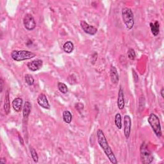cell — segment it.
<instances>
[{
	"label": "cell",
	"instance_id": "obj_1",
	"mask_svg": "<svg viewBox=\"0 0 164 164\" xmlns=\"http://www.w3.org/2000/svg\"><path fill=\"white\" fill-rule=\"evenodd\" d=\"M97 138H98V142L99 146L101 149L105 153L106 156L108 157L110 162L113 164H117L118 163L115 154L112 151L110 146L109 145L108 141L105 136L104 133L101 130V129H98L97 131Z\"/></svg>",
	"mask_w": 164,
	"mask_h": 164
},
{
	"label": "cell",
	"instance_id": "obj_2",
	"mask_svg": "<svg viewBox=\"0 0 164 164\" xmlns=\"http://www.w3.org/2000/svg\"><path fill=\"white\" fill-rule=\"evenodd\" d=\"M36 56V53L27 50H14L11 53L12 58L17 62L29 60L34 58Z\"/></svg>",
	"mask_w": 164,
	"mask_h": 164
},
{
	"label": "cell",
	"instance_id": "obj_3",
	"mask_svg": "<svg viewBox=\"0 0 164 164\" xmlns=\"http://www.w3.org/2000/svg\"><path fill=\"white\" fill-rule=\"evenodd\" d=\"M122 18L126 28L132 30L134 26V15L131 8L124 7L122 9Z\"/></svg>",
	"mask_w": 164,
	"mask_h": 164
},
{
	"label": "cell",
	"instance_id": "obj_4",
	"mask_svg": "<svg viewBox=\"0 0 164 164\" xmlns=\"http://www.w3.org/2000/svg\"><path fill=\"white\" fill-rule=\"evenodd\" d=\"M148 120L155 135H156L158 138L161 137L162 135V128L158 117L156 114L151 113L149 115Z\"/></svg>",
	"mask_w": 164,
	"mask_h": 164
},
{
	"label": "cell",
	"instance_id": "obj_5",
	"mask_svg": "<svg viewBox=\"0 0 164 164\" xmlns=\"http://www.w3.org/2000/svg\"><path fill=\"white\" fill-rule=\"evenodd\" d=\"M141 153V160L144 164H150L153 161L154 157L150 150L149 149L148 145L144 142L141 144L140 148Z\"/></svg>",
	"mask_w": 164,
	"mask_h": 164
},
{
	"label": "cell",
	"instance_id": "obj_6",
	"mask_svg": "<svg viewBox=\"0 0 164 164\" xmlns=\"http://www.w3.org/2000/svg\"><path fill=\"white\" fill-rule=\"evenodd\" d=\"M23 24L27 30L32 31L36 27V22L33 16L30 14H27L23 18Z\"/></svg>",
	"mask_w": 164,
	"mask_h": 164
},
{
	"label": "cell",
	"instance_id": "obj_7",
	"mask_svg": "<svg viewBox=\"0 0 164 164\" xmlns=\"http://www.w3.org/2000/svg\"><path fill=\"white\" fill-rule=\"evenodd\" d=\"M80 26L82 30L90 36H94L98 32L97 28L94 27V26L89 24L87 22L85 21H82L80 22Z\"/></svg>",
	"mask_w": 164,
	"mask_h": 164
},
{
	"label": "cell",
	"instance_id": "obj_8",
	"mask_svg": "<svg viewBox=\"0 0 164 164\" xmlns=\"http://www.w3.org/2000/svg\"><path fill=\"white\" fill-rule=\"evenodd\" d=\"M132 120L129 116H125L124 117V134L126 139H129L131 133Z\"/></svg>",
	"mask_w": 164,
	"mask_h": 164
},
{
	"label": "cell",
	"instance_id": "obj_9",
	"mask_svg": "<svg viewBox=\"0 0 164 164\" xmlns=\"http://www.w3.org/2000/svg\"><path fill=\"white\" fill-rule=\"evenodd\" d=\"M37 103L39 104V105L42 108H44V109H47V110L50 109V105L47 99V97L44 94H43V93L40 94L37 97Z\"/></svg>",
	"mask_w": 164,
	"mask_h": 164
},
{
	"label": "cell",
	"instance_id": "obj_10",
	"mask_svg": "<svg viewBox=\"0 0 164 164\" xmlns=\"http://www.w3.org/2000/svg\"><path fill=\"white\" fill-rule=\"evenodd\" d=\"M42 65H43L42 60L39 59L33 60V61L30 62L27 64L28 68L32 71H37L39 70L42 67Z\"/></svg>",
	"mask_w": 164,
	"mask_h": 164
},
{
	"label": "cell",
	"instance_id": "obj_11",
	"mask_svg": "<svg viewBox=\"0 0 164 164\" xmlns=\"http://www.w3.org/2000/svg\"><path fill=\"white\" fill-rule=\"evenodd\" d=\"M125 103H124V91L122 87H120L119 92H118V98H117V107L119 110H123L124 108Z\"/></svg>",
	"mask_w": 164,
	"mask_h": 164
},
{
	"label": "cell",
	"instance_id": "obj_12",
	"mask_svg": "<svg viewBox=\"0 0 164 164\" xmlns=\"http://www.w3.org/2000/svg\"><path fill=\"white\" fill-rule=\"evenodd\" d=\"M110 76L111 82L114 84H117L119 80V76L117 69L115 66L111 65L110 70Z\"/></svg>",
	"mask_w": 164,
	"mask_h": 164
},
{
	"label": "cell",
	"instance_id": "obj_13",
	"mask_svg": "<svg viewBox=\"0 0 164 164\" xmlns=\"http://www.w3.org/2000/svg\"><path fill=\"white\" fill-rule=\"evenodd\" d=\"M23 103V101L21 98H15L12 103V106L14 111H15L16 112L21 111L22 110Z\"/></svg>",
	"mask_w": 164,
	"mask_h": 164
},
{
	"label": "cell",
	"instance_id": "obj_14",
	"mask_svg": "<svg viewBox=\"0 0 164 164\" xmlns=\"http://www.w3.org/2000/svg\"><path fill=\"white\" fill-rule=\"evenodd\" d=\"M32 104L30 101H26L23 107V116L24 119H27L30 114Z\"/></svg>",
	"mask_w": 164,
	"mask_h": 164
},
{
	"label": "cell",
	"instance_id": "obj_15",
	"mask_svg": "<svg viewBox=\"0 0 164 164\" xmlns=\"http://www.w3.org/2000/svg\"><path fill=\"white\" fill-rule=\"evenodd\" d=\"M150 28L153 35L154 36H158L160 32V23L158 21H156L154 23H150Z\"/></svg>",
	"mask_w": 164,
	"mask_h": 164
},
{
	"label": "cell",
	"instance_id": "obj_16",
	"mask_svg": "<svg viewBox=\"0 0 164 164\" xmlns=\"http://www.w3.org/2000/svg\"><path fill=\"white\" fill-rule=\"evenodd\" d=\"M10 96H9V92L8 90L6 91L5 97V101H4V110L5 111V114L7 115L10 113L11 111V108H10Z\"/></svg>",
	"mask_w": 164,
	"mask_h": 164
},
{
	"label": "cell",
	"instance_id": "obj_17",
	"mask_svg": "<svg viewBox=\"0 0 164 164\" xmlns=\"http://www.w3.org/2000/svg\"><path fill=\"white\" fill-rule=\"evenodd\" d=\"M64 51L67 53H71L74 50V44L71 41H67L63 45Z\"/></svg>",
	"mask_w": 164,
	"mask_h": 164
},
{
	"label": "cell",
	"instance_id": "obj_18",
	"mask_svg": "<svg viewBox=\"0 0 164 164\" xmlns=\"http://www.w3.org/2000/svg\"><path fill=\"white\" fill-rule=\"evenodd\" d=\"M63 120L67 124H70L72 121V114L69 111L65 110L63 112Z\"/></svg>",
	"mask_w": 164,
	"mask_h": 164
},
{
	"label": "cell",
	"instance_id": "obj_19",
	"mask_svg": "<svg viewBox=\"0 0 164 164\" xmlns=\"http://www.w3.org/2000/svg\"><path fill=\"white\" fill-rule=\"evenodd\" d=\"M115 124L116 126V127L120 129L123 127V124H122V117L121 116L119 113L117 114L115 116Z\"/></svg>",
	"mask_w": 164,
	"mask_h": 164
},
{
	"label": "cell",
	"instance_id": "obj_20",
	"mask_svg": "<svg viewBox=\"0 0 164 164\" xmlns=\"http://www.w3.org/2000/svg\"><path fill=\"white\" fill-rule=\"evenodd\" d=\"M24 81L29 86L33 85L34 82H35V80H34L33 76L30 74H27L24 76Z\"/></svg>",
	"mask_w": 164,
	"mask_h": 164
},
{
	"label": "cell",
	"instance_id": "obj_21",
	"mask_svg": "<svg viewBox=\"0 0 164 164\" xmlns=\"http://www.w3.org/2000/svg\"><path fill=\"white\" fill-rule=\"evenodd\" d=\"M58 89L60 92H62V94H66L68 92V88L67 85L62 82L58 83Z\"/></svg>",
	"mask_w": 164,
	"mask_h": 164
},
{
	"label": "cell",
	"instance_id": "obj_22",
	"mask_svg": "<svg viewBox=\"0 0 164 164\" xmlns=\"http://www.w3.org/2000/svg\"><path fill=\"white\" fill-rule=\"evenodd\" d=\"M30 153H31L32 158L33 160L34 161V162L37 163L39 162L38 154H37L36 149H34V148H33L32 147H30Z\"/></svg>",
	"mask_w": 164,
	"mask_h": 164
},
{
	"label": "cell",
	"instance_id": "obj_23",
	"mask_svg": "<svg viewBox=\"0 0 164 164\" xmlns=\"http://www.w3.org/2000/svg\"><path fill=\"white\" fill-rule=\"evenodd\" d=\"M128 57L131 60H133L136 58V53L133 49L129 48L128 51Z\"/></svg>",
	"mask_w": 164,
	"mask_h": 164
},
{
	"label": "cell",
	"instance_id": "obj_24",
	"mask_svg": "<svg viewBox=\"0 0 164 164\" xmlns=\"http://www.w3.org/2000/svg\"><path fill=\"white\" fill-rule=\"evenodd\" d=\"M133 80H134V81L137 83L138 82V80H139V76H138V75L136 73V72H135V70H133Z\"/></svg>",
	"mask_w": 164,
	"mask_h": 164
},
{
	"label": "cell",
	"instance_id": "obj_25",
	"mask_svg": "<svg viewBox=\"0 0 164 164\" xmlns=\"http://www.w3.org/2000/svg\"><path fill=\"white\" fill-rule=\"evenodd\" d=\"M163 92H164V89H163V87H162V88L161 89V90H160V94H161V96H162V98H164Z\"/></svg>",
	"mask_w": 164,
	"mask_h": 164
},
{
	"label": "cell",
	"instance_id": "obj_26",
	"mask_svg": "<svg viewBox=\"0 0 164 164\" xmlns=\"http://www.w3.org/2000/svg\"><path fill=\"white\" fill-rule=\"evenodd\" d=\"M1 92H2L3 91V79L1 78Z\"/></svg>",
	"mask_w": 164,
	"mask_h": 164
},
{
	"label": "cell",
	"instance_id": "obj_27",
	"mask_svg": "<svg viewBox=\"0 0 164 164\" xmlns=\"http://www.w3.org/2000/svg\"><path fill=\"white\" fill-rule=\"evenodd\" d=\"M19 142H20V143H21L22 145H23L24 142H23V138H22L21 136H20L19 135Z\"/></svg>",
	"mask_w": 164,
	"mask_h": 164
},
{
	"label": "cell",
	"instance_id": "obj_28",
	"mask_svg": "<svg viewBox=\"0 0 164 164\" xmlns=\"http://www.w3.org/2000/svg\"><path fill=\"white\" fill-rule=\"evenodd\" d=\"M6 160H5V158H2L1 159H0V163H6Z\"/></svg>",
	"mask_w": 164,
	"mask_h": 164
}]
</instances>
